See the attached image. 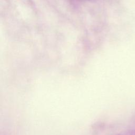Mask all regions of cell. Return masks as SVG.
I'll return each instance as SVG.
<instances>
[{
    "mask_svg": "<svg viewBox=\"0 0 135 135\" xmlns=\"http://www.w3.org/2000/svg\"><path fill=\"white\" fill-rule=\"evenodd\" d=\"M115 135H135V129L129 128L128 129L121 131Z\"/></svg>",
    "mask_w": 135,
    "mask_h": 135,
    "instance_id": "cell-1",
    "label": "cell"
},
{
    "mask_svg": "<svg viewBox=\"0 0 135 135\" xmlns=\"http://www.w3.org/2000/svg\"><path fill=\"white\" fill-rule=\"evenodd\" d=\"M129 128L131 129H135V113L133 115L131 120V123Z\"/></svg>",
    "mask_w": 135,
    "mask_h": 135,
    "instance_id": "cell-2",
    "label": "cell"
},
{
    "mask_svg": "<svg viewBox=\"0 0 135 135\" xmlns=\"http://www.w3.org/2000/svg\"><path fill=\"white\" fill-rule=\"evenodd\" d=\"M70 1L73 2H82L85 1L86 0H70Z\"/></svg>",
    "mask_w": 135,
    "mask_h": 135,
    "instance_id": "cell-3",
    "label": "cell"
}]
</instances>
